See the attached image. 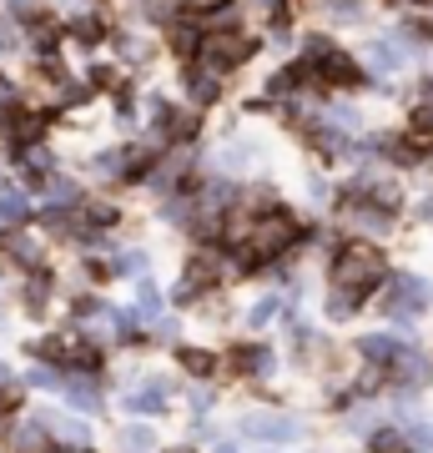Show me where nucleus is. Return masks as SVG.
<instances>
[{"instance_id":"6","label":"nucleus","mask_w":433,"mask_h":453,"mask_svg":"<svg viewBox=\"0 0 433 453\" xmlns=\"http://www.w3.org/2000/svg\"><path fill=\"white\" fill-rule=\"evenodd\" d=\"M418 56V46L414 41H408V35H378V41H368V46H363V65H368V71H378V76H393V71H403V65L414 61Z\"/></svg>"},{"instance_id":"23","label":"nucleus","mask_w":433,"mask_h":453,"mask_svg":"<svg viewBox=\"0 0 433 453\" xmlns=\"http://www.w3.org/2000/svg\"><path fill=\"white\" fill-rule=\"evenodd\" d=\"M177 357H182V368H187V372H197V378H207V372L217 368V357H212L207 348H182Z\"/></svg>"},{"instance_id":"43","label":"nucleus","mask_w":433,"mask_h":453,"mask_svg":"<svg viewBox=\"0 0 433 453\" xmlns=\"http://www.w3.org/2000/svg\"><path fill=\"white\" fill-rule=\"evenodd\" d=\"M166 453H197V449H166Z\"/></svg>"},{"instance_id":"20","label":"nucleus","mask_w":433,"mask_h":453,"mask_svg":"<svg viewBox=\"0 0 433 453\" xmlns=\"http://www.w3.org/2000/svg\"><path fill=\"white\" fill-rule=\"evenodd\" d=\"M31 353L41 357V363H71V353H76V348H71L66 338H41V342H31Z\"/></svg>"},{"instance_id":"36","label":"nucleus","mask_w":433,"mask_h":453,"mask_svg":"<svg viewBox=\"0 0 433 453\" xmlns=\"http://www.w3.org/2000/svg\"><path fill=\"white\" fill-rule=\"evenodd\" d=\"M222 166H247V146H242V142L222 146Z\"/></svg>"},{"instance_id":"30","label":"nucleus","mask_w":433,"mask_h":453,"mask_svg":"<svg viewBox=\"0 0 433 453\" xmlns=\"http://www.w3.org/2000/svg\"><path fill=\"white\" fill-rule=\"evenodd\" d=\"M66 398H71L76 408H86V413H97V408H101V398H97V388H91V383H71V388H66Z\"/></svg>"},{"instance_id":"10","label":"nucleus","mask_w":433,"mask_h":453,"mask_svg":"<svg viewBox=\"0 0 433 453\" xmlns=\"http://www.w3.org/2000/svg\"><path fill=\"white\" fill-rule=\"evenodd\" d=\"M182 91L192 96L197 111H207V106L222 101V76H212L207 65H197V61H182Z\"/></svg>"},{"instance_id":"40","label":"nucleus","mask_w":433,"mask_h":453,"mask_svg":"<svg viewBox=\"0 0 433 453\" xmlns=\"http://www.w3.org/2000/svg\"><path fill=\"white\" fill-rule=\"evenodd\" d=\"M423 217H433V196H429V202H423Z\"/></svg>"},{"instance_id":"32","label":"nucleus","mask_w":433,"mask_h":453,"mask_svg":"<svg viewBox=\"0 0 433 453\" xmlns=\"http://www.w3.org/2000/svg\"><path fill=\"white\" fill-rule=\"evenodd\" d=\"M277 312H282V303H277V297H262V303H257V308L247 312V323H252V327H267V323L277 318Z\"/></svg>"},{"instance_id":"41","label":"nucleus","mask_w":433,"mask_h":453,"mask_svg":"<svg viewBox=\"0 0 433 453\" xmlns=\"http://www.w3.org/2000/svg\"><path fill=\"white\" fill-rule=\"evenodd\" d=\"M5 378H11V368H5V363H0V383H5Z\"/></svg>"},{"instance_id":"46","label":"nucleus","mask_w":433,"mask_h":453,"mask_svg":"<svg viewBox=\"0 0 433 453\" xmlns=\"http://www.w3.org/2000/svg\"><path fill=\"white\" fill-rule=\"evenodd\" d=\"M418 5H433V0H418Z\"/></svg>"},{"instance_id":"38","label":"nucleus","mask_w":433,"mask_h":453,"mask_svg":"<svg viewBox=\"0 0 433 453\" xmlns=\"http://www.w3.org/2000/svg\"><path fill=\"white\" fill-rule=\"evenodd\" d=\"M71 312H76V318H97L101 303H97V297H76V303H71Z\"/></svg>"},{"instance_id":"35","label":"nucleus","mask_w":433,"mask_h":453,"mask_svg":"<svg viewBox=\"0 0 433 453\" xmlns=\"http://www.w3.org/2000/svg\"><path fill=\"white\" fill-rule=\"evenodd\" d=\"M151 449V434L146 428H127V438H121V453H146Z\"/></svg>"},{"instance_id":"16","label":"nucleus","mask_w":433,"mask_h":453,"mask_svg":"<svg viewBox=\"0 0 433 453\" xmlns=\"http://www.w3.org/2000/svg\"><path fill=\"white\" fill-rule=\"evenodd\" d=\"M5 16L16 20L20 31H26V26H41V20H50V16H46V0H5Z\"/></svg>"},{"instance_id":"12","label":"nucleus","mask_w":433,"mask_h":453,"mask_svg":"<svg viewBox=\"0 0 433 453\" xmlns=\"http://www.w3.org/2000/svg\"><path fill=\"white\" fill-rule=\"evenodd\" d=\"M232 372H242V378H262V372H273V353L257 348V342H242V348H232Z\"/></svg>"},{"instance_id":"3","label":"nucleus","mask_w":433,"mask_h":453,"mask_svg":"<svg viewBox=\"0 0 433 453\" xmlns=\"http://www.w3.org/2000/svg\"><path fill=\"white\" fill-rule=\"evenodd\" d=\"M383 273L388 267H383V252H378V247L348 242L333 262V288H348V292H363V297H368V292L383 282Z\"/></svg>"},{"instance_id":"19","label":"nucleus","mask_w":433,"mask_h":453,"mask_svg":"<svg viewBox=\"0 0 433 453\" xmlns=\"http://www.w3.org/2000/svg\"><path fill=\"white\" fill-rule=\"evenodd\" d=\"M358 308H363V292H348V288L328 292V318H353Z\"/></svg>"},{"instance_id":"14","label":"nucleus","mask_w":433,"mask_h":453,"mask_svg":"<svg viewBox=\"0 0 433 453\" xmlns=\"http://www.w3.org/2000/svg\"><path fill=\"white\" fill-rule=\"evenodd\" d=\"M136 11H142V20L146 26H166V20H177L182 11H187V0H136Z\"/></svg>"},{"instance_id":"24","label":"nucleus","mask_w":433,"mask_h":453,"mask_svg":"<svg viewBox=\"0 0 433 453\" xmlns=\"http://www.w3.org/2000/svg\"><path fill=\"white\" fill-rule=\"evenodd\" d=\"M0 247H5V252H11L16 262L35 267V242H31V237H20V232H5V237H0Z\"/></svg>"},{"instance_id":"31","label":"nucleus","mask_w":433,"mask_h":453,"mask_svg":"<svg viewBox=\"0 0 433 453\" xmlns=\"http://www.w3.org/2000/svg\"><path fill=\"white\" fill-rule=\"evenodd\" d=\"M112 273H121V277H142V273H146V257H142V252H121V257H112Z\"/></svg>"},{"instance_id":"28","label":"nucleus","mask_w":433,"mask_h":453,"mask_svg":"<svg viewBox=\"0 0 433 453\" xmlns=\"http://www.w3.org/2000/svg\"><path fill=\"white\" fill-rule=\"evenodd\" d=\"M237 0H187V11H192L197 20H217V16H227Z\"/></svg>"},{"instance_id":"2","label":"nucleus","mask_w":433,"mask_h":453,"mask_svg":"<svg viewBox=\"0 0 433 453\" xmlns=\"http://www.w3.org/2000/svg\"><path fill=\"white\" fill-rule=\"evenodd\" d=\"M298 242V222H292L288 211H262L252 222V232H247V242H237V267L242 273H252V267H262V262L282 257L288 247Z\"/></svg>"},{"instance_id":"13","label":"nucleus","mask_w":433,"mask_h":453,"mask_svg":"<svg viewBox=\"0 0 433 453\" xmlns=\"http://www.w3.org/2000/svg\"><path fill=\"white\" fill-rule=\"evenodd\" d=\"M358 353L368 357V363H378V368H388V363L403 353V342L388 338V333H368V338H358Z\"/></svg>"},{"instance_id":"17","label":"nucleus","mask_w":433,"mask_h":453,"mask_svg":"<svg viewBox=\"0 0 433 453\" xmlns=\"http://www.w3.org/2000/svg\"><path fill=\"white\" fill-rule=\"evenodd\" d=\"M378 146H383L388 162H398V166H414L418 157H423V151H418V146L408 142V136H378Z\"/></svg>"},{"instance_id":"25","label":"nucleus","mask_w":433,"mask_h":453,"mask_svg":"<svg viewBox=\"0 0 433 453\" xmlns=\"http://www.w3.org/2000/svg\"><path fill=\"white\" fill-rule=\"evenodd\" d=\"M86 81H91V91H116L127 76H121V65H91V71H86Z\"/></svg>"},{"instance_id":"22","label":"nucleus","mask_w":433,"mask_h":453,"mask_svg":"<svg viewBox=\"0 0 433 453\" xmlns=\"http://www.w3.org/2000/svg\"><path fill=\"white\" fill-rule=\"evenodd\" d=\"M26 303H31L35 312H41V308L50 303V273H46V267H35V277L26 282Z\"/></svg>"},{"instance_id":"45","label":"nucleus","mask_w":433,"mask_h":453,"mask_svg":"<svg viewBox=\"0 0 433 453\" xmlns=\"http://www.w3.org/2000/svg\"><path fill=\"white\" fill-rule=\"evenodd\" d=\"M71 453H91V449H71Z\"/></svg>"},{"instance_id":"5","label":"nucleus","mask_w":433,"mask_h":453,"mask_svg":"<svg viewBox=\"0 0 433 453\" xmlns=\"http://www.w3.org/2000/svg\"><path fill=\"white\" fill-rule=\"evenodd\" d=\"M313 71H318L322 86H368V65L358 61V56H348L337 41L322 50L318 61H313Z\"/></svg>"},{"instance_id":"21","label":"nucleus","mask_w":433,"mask_h":453,"mask_svg":"<svg viewBox=\"0 0 433 453\" xmlns=\"http://www.w3.org/2000/svg\"><path fill=\"white\" fill-rule=\"evenodd\" d=\"M26 217V196L16 192V187H0V226H11Z\"/></svg>"},{"instance_id":"44","label":"nucleus","mask_w":433,"mask_h":453,"mask_svg":"<svg viewBox=\"0 0 433 453\" xmlns=\"http://www.w3.org/2000/svg\"><path fill=\"white\" fill-rule=\"evenodd\" d=\"M383 5H408V0H383Z\"/></svg>"},{"instance_id":"1","label":"nucleus","mask_w":433,"mask_h":453,"mask_svg":"<svg viewBox=\"0 0 433 453\" xmlns=\"http://www.w3.org/2000/svg\"><path fill=\"white\" fill-rule=\"evenodd\" d=\"M257 50H262V35H252L247 26H207L192 61L207 65L212 76H232V71H242V65L252 61Z\"/></svg>"},{"instance_id":"7","label":"nucleus","mask_w":433,"mask_h":453,"mask_svg":"<svg viewBox=\"0 0 433 453\" xmlns=\"http://www.w3.org/2000/svg\"><path fill=\"white\" fill-rule=\"evenodd\" d=\"M202 35H207V20H197L192 11H182L177 20H166V26H161V46L172 50L177 61H192L197 46H202Z\"/></svg>"},{"instance_id":"18","label":"nucleus","mask_w":433,"mask_h":453,"mask_svg":"<svg viewBox=\"0 0 433 453\" xmlns=\"http://www.w3.org/2000/svg\"><path fill=\"white\" fill-rule=\"evenodd\" d=\"M217 273H222V262L212 257V252H202V257H192V262H187V282H197L202 292H207L212 282H217Z\"/></svg>"},{"instance_id":"37","label":"nucleus","mask_w":433,"mask_h":453,"mask_svg":"<svg viewBox=\"0 0 433 453\" xmlns=\"http://www.w3.org/2000/svg\"><path fill=\"white\" fill-rule=\"evenodd\" d=\"M20 408V393H0V428L11 423V413Z\"/></svg>"},{"instance_id":"4","label":"nucleus","mask_w":433,"mask_h":453,"mask_svg":"<svg viewBox=\"0 0 433 453\" xmlns=\"http://www.w3.org/2000/svg\"><path fill=\"white\" fill-rule=\"evenodd\" d=\"M61 31H66V46H81V50H97L112 41V16L101 11V5H81L76 16H66L61 20Z\"/></svg>"},{"instance_id":"11","label":"nucleus","mask_w":433,"mask_h":453,"mask_svg":"<svg viewBox=\"0 0 433 453\" xmlns=\"http://www.w3.org/2000/svg\"><path fill=\"white\" fill-rule=\"evenodd\" d=\"M393 378H398L403 388H423V383L433 378V363L418 353V348H403V353L393 357Z\"/></svg>"},{"instance_id":"42","label":"nucleus","mask_w":433,"mask_h":453,"mask_svg":"<svg viewBox=\"0 0 433 453\" xmlns=\"http://www.w3.org/2000/svg\"><path fill=\"white\" fill-rule=\"evenodd\" d=\"M217 453H237V449H232V443H222V449H217Z\"/></svg>"},{"instance_id":"26","label":"nucleus","mask_w":433,"mask_h":453,"mask_svg":"<svg viewBox=\"0 0 433 453\" xmlns=\"http://www.w3.org/2000/svg\"><path fill=\"white\" fill-rule=\"evenodd\" d=\"M161 393H166V388H161V383H151V388L131 393V398H127V408H131V413H157V408L166 403V398H161Z\"/></svg>"},{"instance_id":"29","label":"nucleus","mask_w":433,"mask_h":453,"mask_svg":"<svg viewBox=\"0 0 433 453\" xmlns=\"http://www.w3.org/2000/svg\"><path fill=\"white\" fill-rule=\"evenodd\" d=\"M16 453H50V438L41 434V423H35V428H20V438H16Z\"/></svg>"},{"instance_id":"34","label":"nucleus","mask_w":433,"mask_h":453,"mask_svg":"<svg viewBox=\"0 0 433 453\" xmlns=\"http://www.w3.org/2000/svg\"><path fill=\"white\" fill-rule=\"evenodd\" d=\"M373 453H408V438L403 434H373Z\"/></svg>"},{"instance_id":"8","label":"nucleus","mask_w":433,"mask_h":453,"mask_svg":"<svg viewBox=\"0 0 433 453\" xmlns=\"http://www.w3.org/2000/svg\"><path fill=\"white\" fill-rule=\"evenodd\" d=\"M429 297H433V288L423 282V277L398 273L393 288H388V312H393V318H418V312L429 308Z\"/></svg>"},{"instance_id":"27","label":"nucleus","mask_w":433,"mask_h":453,"mask_svg":"<svg viewBox=\"0 0 433 453\" xmlns=\"http://www.w3.org/2000/svg\"><path fill=\"white\" fill-rule=\"evenodd\" d=\"M41 226H46V232H76V211L71 207H46L41 211Z\"/></svg>"},{"instance_id":"9","label":"nucleus","mask_w":433,"mask_h":453,"mask_svg":"<svg viewBox=\"0 0 433 453\" xmlns=\"http://www.w3.org/2000/svg\"><path fill=\"white\" fill-rule=\"evenodd\" d=\"M237 428L247 438H262V443H292V438L303 434L298 418H288V413H242Z\"/></svg>"},{"instance_id":"15","label":"nucleus","mask_w":433,"mask_h":453,"mask_svg":"<svg viewBox=\"0 0 433 453\" xmlns=\"http://www.w3.org/2000/svg\"><path fill=\"white\" fill-rule=\"evenodd\" d=\"M322 11H328L333 26H363V20H368V5H363V0H328Z\"/></svg>"},{"instance_id":"39","label":"nucleus","mask_w":433,"mask_h":453,"mask_svg":"<svg viewBox=\"0 0 433 453\" xmlns=\"http://www.w3.org/2000/svg\"><path fill=\"white\" fill-rule=\"evenodd\" d=\"M31 388H56V372H46V368H31Z\"/></svg>"},{"instance_id":"33","label":"nucleus","mask_w":433,"mask_h":453,"mask_svg":"<svg viewBox=\"0 0 433 453\" xmlns=\"http://www.w3.org/2000/svg\"><path fill=\"white\" fill-rule=\"evenodd\" d=\"M86 222L91 226H112L116 222V202H91V207H86Z\"/></svg>"}]
</instances>
